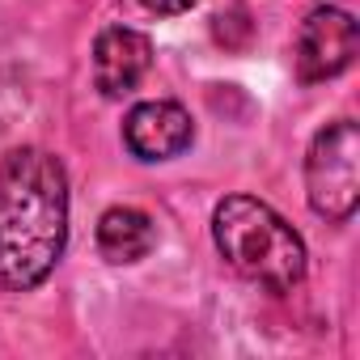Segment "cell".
I'll return each mask as SVG.
<instances>
[{"label":"cell","mask_w":360,"mask_h":360,"mask_svg":"<svg viewBox=\"0 0 360 360\" xmlns=\"http://www.w3.org/2000/svg\"><path fill=\"white\" fill-rule=\"evenodd\" d=\"M191 140H195V123L187 106L169 98L136 102L123 119V144L136 161H174L178 153L191 148Z\"/></svg>","instance_id":"cell-5"},{"label":"cell","mask_w":360,"mask_h":360,"mask_svg":"<svg viewBox=\"0 0 360 360\" xmlns=\"http://www.w3.org/2000/svg\"><path fill=\"white\" fill-rule=\"evenodd\" d=\"M305 200L330 225H347L356 217L360 208V131L352 119H335L309 140Z\"/></svg>","instance_id":"cell-3"},{"label":"cell","mask_w":360,"mask_h":360,"mask_svg":"<svg viewBox=\"0 0 360 360\" xmlns=\"http://www.w3.org/2000/svg\"><path fill=\"white\" fill-rule=\"evenodd\" d=\"M140 5H144L148 13H161V18H169V13H187L191 5H200V0H140Z\"/></svg>","instance_id":"cell-8"},{"label":"cell","mask_w":360,"mask_h":360,"mask_svg":"<svg viewBox=\"0 0 360 360\" xmlns=\"http://www.w3.org/2000/svg\"><path fill=\"white\" fill-rule=\"evenodd\" d=\"M153 68L148 34L131 26H106L94 39V85L102 98H127Z\"/></svg>","instance_id":"cell-6"},{"label":"cell","mask_w":360,"mask_h":360,"mask_svg":"<svg viewBox=\"0 0 360 360\" xmlns=\"http://www.w3.org/2000/svg\"><path fill=\"white\" fill-rule=\"evenodd\" d=\"M157 246V229L140 208H106L98 221V255L115 267L140 263Z\"/></svg>","instance_id":"cell-7"},{"label":"cell","mask_w":360,"mask_h":360,"mask_svg":"<svg viewBox=\"0 0 360 360\" xmlns=\"http://www.w3.org/2000/svg\"><path fill=\"white\" fill-rule=\"evenodd\" d=\"M356 51H360L356 18L347 9H335V5H318L305 13V22L297 30L292 64H297V77L305 85H314V81H330V77L347 72Z\"/></svg>","instance_id":"cell-4"},{"label":"cell","mask_w":360,"mask_h":360,"mask_svg":"<svg viewBox=\"0 0 360 360\" xmlns=\"http://www.w3.org/2000/svg\"><path fill=\"white\" fill-rule=\"evenodd\" d=\"M68 246V169L47 148L0 161V288H39Z\"/></svg>","instance_id":"cell-1"},{"label":"cell","mask_w":360,"mask_h":360,"mask_svg":"<svg viewBox=\"0 0 360 360\" xmlns=\"http://www.w3.org/2000/svg\"><path fill=\"white\" fill-rule=\"evenodd\" d=\"M212 242L221 259L267 292H292L305 280L301 233L255 195H225L212 212Z\"/></svg>","instance_id":"cell-2"}]
</instances>
